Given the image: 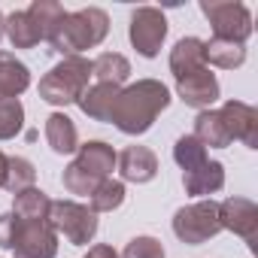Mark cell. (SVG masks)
<instances>
[{
  "mask_svg": "<svg viewBox=\"0 0 258 258\" xmlns=\"http://www.w3.org/2000/svg\"><path fill=\"white\" fill-rule=\"evenodd\" d=\"M170 106V91L158 79H137L118 91L109 121L127 137H140L155 124V118Z\"/></svg>",
  "mask_w": 258,
  "mask_h": 258,
  "instance_id": "6da1fadb",
  "label": "cell"
},
{
  "mask_svg": "<svg viewBox=\"0 0 258 258\" xmlns=\"http://www.w3.org/2000/svg\"><path fill=\"white\" fill-rule=\"evenodd\" d=\"M106 34H109V16L97 7H88V10H76V13H64V19L49 34V46L55 52H61L64 58H70V55L100 46L106 40Z\"/></svg>",
  "mask_w": 258,
  "mask_h": 258,
  "instance_id": "7a4b0ae2",
  "label": "cell"
},
{
  "mask_svg": "<svg viewBox=\"0 0 258 258\" xmlns=\"http://www.w3.org/2000/svg\"><path fill=\"white\" fill-rule=\"evenodd\" d=\"M115 149L109 146V143H103V140H88V143H82L79 149H76V158L64 167V176H61V182H64V188L70 191V195H79V198H91V191L103 182V179H109V173H112V167H115Z\"/></svg>",
  "mask_w": 258,
  "mask_h": 258,
  "instance_id": "3957f363",
  "label": "cell"
},
{
  "mask_svg": "<svg viewBox=\"0 0 258 258\" xmlns=\"http://www.w3.org/2000/svg\"><path fill=\"white\" fill-rule=\"evenodd\" d=\"M0 246L16 258H55L58 234L49 222H25L13 213H0Z\"/></svg>",
  "mask_w": 258,
  "mask_h": 258,
  "instance_id": "277c9868",
  "label": "cell"
},
{
  "mask_svg": "<svg viewBox=\"0 0 258 258\" xmlns=\"http://www.w3.org/2000/svg\"><path fill=\"white\" fill-rule=\"evenodd\" d=\"M88 79H91V61L82 55H70L40 79V97L52 106L76 103L88 88Z\"/></svg>",
  "mask_w": 258,
  "mask_h": 258,
  "instance_id": "5b68a950",
  "label": "cell"
},
{
  "mask_svg": "<svg viewBox=\"0 0 258 258\" xmlns=\"http://www.w3.org/2000/svg\"><path fill=\"white\" fill-rule=\"evenodd\" d=\"M201 13L213 25L216 40L246 46V40L252 37V13L246 4H237V0H201Z\"/></svg>",
  "mask_w": 258,
  "mask_h": 258,
  "instance_id": "8992f818",
  "label": "cell"
},
{
  "mask_svg": "<svg viewBox=\"0 0 258 258\" xmlns=\"http://www.w3.org/2000/svg\"><path fill=\"white\" fill-rule=\"evenodd\" d=\"M219 231H222V222H219L216 201H198V204L179 207L173 213V234L188 246H201V243L213 240Z\"/></svg>",
  "mask_w": 258,
  "mask_h": 258,
  "instance_id": "52a82bcc",
  "label": "cell"
},
{
  "mask_svg": "<svg viewBox=\"0 0 258 258\" xmlns=\"http://www.w3.org/2000/svg\"><path fill=\"white\" fill-rule=\"evenodd\" d=\"M49 225L55 234H64V240L73 246H88L97 234V216L76 201H52Z\"/></svg>",
  "mask_w": 258,
  "mask_h": 258,
  "instance_id": "ba28073f",
  "label": "cell"
},
{
  "mask_svg": "<svg viewBox=\"0 0 258 258\" xmlns=\"http://www.w3.org/2000/svg\"><path fill=\"white\" fill-rule=\"evenodd\" d=\"M127 37L131 46L143 58H155L167 40V16L155 7H140L131 13V25H127Z\"/></svg>",
  "mask_w": 258,
  "mask_h": 258,
  "instance_id": "9c48e42d",
  "label": "cell"
},
{
  "mask_svg": "<svg viewBox=\"0 0 258 258\" xmlns=\"http://www.w3.org/2000/svg\"><path fill=\"white\" fill-rule=\"evenodd\" d=\"M219 222L222 231H234L237 237H243L252 249L258 240V207L249 198H228L219 204Z\"/></svg>",
  "mask_w": 258,
  "mask_h": 258,
  "instance_id": "30bf717a",
  "label": "cell"
},
{
  "mask_svg": "<svg viewBox=\"0 0 258 258\" xmlns=\"http://www.w3.org/2000/svg\"><path fill=\"white\" fill-rule=\"evenodd\" d=\"M176 94H179V100H182L185 106L210 109V106L219 100L222 88H219L216 73H210V67H204V70H198V73H188V76L176 79Z\"/></svg>",
  "mask_w": 258,
  "mask_h": 258,
  "instance_id": "8fae6325",
  "label": "cell"
},
{
  "mask_svg": "<svg viewBox=\"0 0 258 258\" xmlns=\"http://www.w3.org/2000/svg\"><path fill=\"white\" fill-rule=\"evenodd\" d=\"M225 124H228V134L231 140H240L249 149H258V109L243 103V100H228L222 106Z\"/></svg>",
  "mask_w": 258,
  "mask_h": 258,
  "instance_id": "7c38bea8",
  "label": "cell"
},
{
  "mask_svg": "<svg viewBox=\"0 0 258 258\" xmlns=\"http://www.w3.org/2000/svg\"><path fill=\"white\" fill-rule=\"evenodd\" d=\"M115 164H118V173H121L124 182L143 185V182H152L158 176V158L149 146H127L115 158Z\"/></svg>",
  "mask_w": 258,
  "mask_h": 258,
  "instance_id": "4fadbf2b",
  "label": "cell"
},
{
  "mask_svg": "<svg viewBox=\"0 0 258 258\" xmlns=\"http://www.w3.org/2000/svg\"><path fill=\"white\" fill-rule=\"evenodd\" d=\"M204 149H225L231 146V134H228V124H225V115L222 109H201L198 118H195V134H191Z\"/></svg>",
  "mask_w": 258,
  "mask_h": 258,
  "instance_id": "5bb4252c",
  "label": "cell"
},
{
  "mask_svg": "<svg viewBox=\"0 0 258 258\" xmlns=\"http://www.w3.org/2000/svg\"><path fill=\"white\" fill-rule=\"evenodd\" d=\"M31 85V70L13 52H0V100H19Z\"/></svg>",
  "mask_w": 258,
  "mask_h": 258,
  "instance_id": "9a60e30c",
  "label": "cell"
},
{
  "mask_svg": "<svg viewBox=\"0 0 258 258\" xmlns=\"http://www.w3.org/2000/svg\"><path fill=\"white\" fill-rule=\"evenodd\" d=\"M182 185H185V195H191V198H210V195L222 191V185H225L222 161H204L201 167L182 173Z\"/></svg>",
  "mask_w": 258,
  "mask_h": 258,
  "instance_id": "2e32d148",
  "label": "cell"
},
{
  "mask_svg": "<svg viewBox=\"0 0 258 258\" xmlns=\"http://www.w3.org/2000/svg\"><path fill=\"white\" fill-rule=\"evenodd\" d=\"M204 43L207 40H198V37H182L173 49H170V70L176 79L188 76V73H198L207 67V52H204Z\"/></svg>",
  "mask_w": 258,
  "mask_h": 258,
  "instance_id": "e0dca14e",
  "label": "cell"
},
{
  "mask_svg": "<svg viewBox=\"0 0 258 258\" xmlns=\"http://www.w3.org/2000/svg\"><path fill=\"white\" fill-rule=\"evenodd\" d=\"M118 91H121V85L97 82V85L85 88L76 103H79V109H82L88 118H94V121H109V112H112V103H115Z\"/></svg>",
  "mask_w": 258,
  "mask_h": 258,
  "instance_id": "ac0fdd59",
  "label": "cell"
},
{
  "mask_svg": "<svg viewBox=\"0 0 258 258\" xmlns=\"http://www.w3.org/2000/svg\"><path fill=\"white\" fill-rule=\"evenodd\" d=\"M46 143L52 146V152L58 155H73L79 149V131L70 115L64 112H52L46 118Z\"/></svg>",
  "mask_w": 258,
  "mask_h": 258,
  "instance_id": "d6986e66",
  "label": "cell"
},
{
  "mask_svg": "<svg viewBox=\"0 0 258 258\" xmlns=\"http://www.w3.org/2000/svg\"><path fill=\"white\" fill-rule=\"evenodd\" d=\"M16 201H13V216L16 219H25V222H49V207H52V201H49V195L43 191V188H25V191H19V195H13Z\"/></svg>",
  "mask_w": 258,
  "mask_h": 258,
  "instance_id": "ffe728a7",
  "label": "cell"
},
{
  "mask_svg": "<svg viewBox=\"0 0 258 258\" xmlns=\"http://www.w3.org/2000/svg\"><path fill=\"white\" fill-rule=\"evenodd\" d=\"M4 22H7V37H10V43H13L16 49H34L40 40H46L28 10L13 13V16H7Z\"/></svg>",
  "mask_w": 258,
  "mask_h": 258,
  "instance_id": "44dd1931",
  "label": "cell"
},
{
  "mask_svg": "<svg viewBox=\"0 0 258 258\" xmlns=\"http://www.w3.org/2000/svg\"><path fill=\"white\" fill-rule=\"evenodd\" d=\"M91 76H94L97 82L121 85L127 76H131V61H127L121 52H100V55L91 61Z\"/></svg>",
  "mask_w": 258,
  "mask_h": 258,
  "instance_id": "7402d4cb",
  "label": "cell"
},
{
  "mask_svg": "<svg viewBox=\"0 0 258 258\" xmlns=\"http://www.w3.org/2000/svg\"><path fill=\"white\" fill-rule=\"evenodd\" d=\"M204 52H207V64L213 67H222V70H234L246 61V46L240 43H228V40H210L204 43Z\"/></svg>",
  "mask_w": 258,
  "mask_h": 258,
  "instance_id": "603a6c76",
  "label": "cell"
},
{
  "mask_svg": "<svg viewBox=\"0 0 258 258\" xmlns=\"http://www.w3.org/2000/svg\"><path fill=\"white\" fill-rule=\"evenodd\" d=\"M124 204V182H118V179H103L94 191H91V213L97 216V213H112V210H118Z\"/></svg>",
  "mask_w": 258,
  "mask_h": 258,
  "instance_id": "cb8c5ba5",
  "label": "cell"
},
{
  "mask_svg": "<svg viewBox=\"0 0 258 258\" xmlns=\"http://www.w3.org/2000/svg\"><path fill=\"white\" fill-rule=\"evenodd\" d=\"M173 161L182 167V173H188V170L201 167V164L210 161V158H207V149H204L191 134H185V137H179L176 146H173Z\"/></svg>",
  "mask_w": 258,
  "mask_h": 258,
  "instance_id": "d4e9b609",
  "label": "cell"
},
{
  "mask_svg": "<svg viewBox=\"0 0 258 258\" xmlns=\"http://www.w3.org/2000/svg\"><path fill=\"white\" fill-rule=\"evenodd\" d=\"M34 182H37L34 164L28 158H22V155H13L10 158V167H7V185L4 188H10L13 195H19L25 188H34Z\"/></svg>",
  "mask_w": 258,
  "mask_h": 258,
  "instance_id": "484cf974",
  "label": "cell"
},
{
  "mask_svg": "<svg viewBox=\"0 0 258 258\" xmlns=\"http://www.w3.org/2000/svg\"><path fill=\"white\" fill-rule=\"evenodd\" d=\"M25 124L22 100H0V140H13Z\"/></svg>",
  "mask_w": 258,
  "mask_h": 258,
  "instance_id": "4316f807",
  "label": "cell"
},
{
  "mask_svg": "<svg viewBox=\"0 0 258 258\" xmlns=\"http://www.w3.org/2000/svg\"><path fill=\"white\" fill-rule=\"evenodd\" d=\"M118 258H164V246H161V240L143 234V237H134L127 243Z\"/></svg>",
  "mask_w": 258,
  "mask_h": 258,
  "instance_id": "83f0119b",
  "label": "cell"
},
{
  "mask_svg": "<svg viewBox=\"0 0 258 258\" xmlns=\"http://www.w3.org/2000/svg\"><path fill=\"white\" fill-rule=\"evenodd\" d=\"M82 258H118V252H115L112 246H106V243H97V246H91Z\"/></svg>",
  "mask_w": 258,
  "mask_h": 258,
  "instance_id": "f1b7e54d",
  "label": "cell"
},
{
  "mask_svg": "<svg viewBox=\"0 0 258 258\" xmlns=\"http://www.w3.org/2000/svg\"><path fill=\"white\" fill-rule=\"evenodd\" d=\"M7 167H10V155L0 152V188L7 185Z\"/></svg>",
  "mask_w": 258,
  "mask_h": 258,
  "instance_id": "f546056e",
  "label": "cell"
},
{
  "mask_svg": "<svg viewBox=\"0 0 258 258\" xmlns=\"http://www.w3.org/2000/svg\"><path fill=\"white\" fill-rule=\"evenodd\" d=\"M7 37V22H4V13H0V40Z\"/></svg>",
  "mask_w": 258,
  "mask_h": 258,
  "instance_id": "4dcf8cb0",
  "label": "cell"
}]
</instances>
